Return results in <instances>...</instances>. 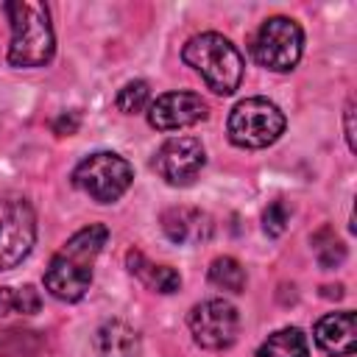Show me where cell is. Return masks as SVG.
<instances>
[{"label":"cell","mask_w":357,"mask_h":357,"mask_svg":"<svg viewBox=\"0 0 357 357\" xmlns=\"http://www.w3.org/2000/svg\"><path fill=\"white\" fill-rule=\"evenodd\" d=\"M109 240L103 223H89L75 231L50 259L45 271V290L59 301H81L92 284V268Z\"/></svg>","instance_id":"obj_1"},{"label":"cell","mask_w":357,"mask_h":357,"mask_svg":"<svg viewBox=\"0 0 357 357\" xmlns=\"http://www.w3.org/2000/svg\"><path fill=\"white\" fill-rule=\"evenodd\" d=\"M3 8L11 22L8 61L14 67L47 64L56 50V36H53L47 6L36 0H8Z\"/></svg>","instance_id":"obj_2"},{"label":"cell","mask_w":357,"mask_h":357,"mask_svg":"<svg viewBox=\"0 0 357 357\" xmlns=\"http://www.w3.org/2000/svg\"><path fill=\"white\" fill-rule=\"evenodd\" d=\"M181 59L187 67H192L204 78V84L215 95H231L243 81L245 61H243L240 50L226 36H220L215 31L195 33L192 39H187Z\"/></svg>","instance_id":"obj_3"},{"label":"cell","mask_w":357,"mask_h":357,"mask_svg":"<svg viewBox=\"0 0 357 357\" xmlns=\"http://www.w3.org/2000/svg\"><path fill=\"white\" fill-rule=\"evenodd\" d=\"M226 131L237 148H268L282 137L284 114L268 98H245L231 109Z\"/></svg>","instance_id":"obj_4"},{"label":"cell","mask_w":357,"mask_h":357,"mask_svg":"<svg viewBox=\"0 0 357 357\" xmlns=\"http://www.w3.org/2000/svg\"><path fill=\"white\" fill-rule=\"evenodd\" d=\"M131 178H134L131 165L112 151H95L84 156L73 170V184L98 204L117 201L131 187Z\"/></svg>","instance_id":"obj_5"},{"label":"cell","mask_w":357,"mask_h":357,"mask_svg":"<svg viewBox=\"0 0 357 357\" xmlns=\"http://www.w3.org/2000/svg\"><path fill=\"white\" fill-rule=\"evenodd\" d=\"M304 50V33L298 28V22H293L290 17H268L251 42V53L254 59L273 70V73H287L298 64Z\"/></svg>","instance_id":"obj_6"},{"label":"cell","mask_w":357,"mask_h":357,"mask_svg":"<svg viewBox=\"0 0 357 357\" xmlns=\"http://www.w3.org/2000/svg\"><path fill=\"white\" fill-rule=\"evenodd\" d=\"M237 310L223 298H206L190 312V335L204 349H229L237 340Z\"/></svg>","instance_id":"obj_7"},{"label":"cell","mask_w":357,"mask_h":357,"mask_svg":"<svg viewBox=\"0 0 357 357\" xmlns=\"http://www.w3.org/2000/svg\"><path fill=\"white\" fill-rule=\"evenodd\" d=\"M36 243V218L28 201H11L0 212V271L17 268Z\"/></svg>","instance_id":"obj_8"},{"label":"cell","mask_w":357,"mask_h":357,"mask_svg":"<svg viewBox=\"0 0 357 357\" xmlns=\"http://www.w3.org/2000/svg\"><path fill=\"white\" fill-rule=\"evenodd\" d=\"M206 165V151L195 137H170L153 156V170L173 187H187Z\"/></svg>","instance_id":"obj_9"},{"label":"cell","mask_w":357,"mask_h":357,"mask_svg":"<svg viewBox=\"0 0 357 357\" xmlns=\"http://www.w3.org/2000/svg\"><path fill=\"white\" fill-rule=\"evenodd\" d=\"M206 120V103L195 92H165L148 106V123L156 131H178Z\"/></svg>","instance_id":"obj_10"},{"label":"cell","mask_w":357,"mask_h":357,"mask_svg":"<svg viewBox=\"0 0 357 357\" xmlns=\"http://www.w3.org/2000/svg\"><path fill=\"white\" fill-rule=\"evenodd\" d=\"M315 343L329 357H349L357 349V315L351 310L326 312L315 324Z\"/></svg>","instance_id":"obj_11"},{"label":"cell","mask_w":357,"mask_h":357,"mask_svg":"<svg viewBox=\"0 0 357 357\" xmlns=\"http://www.w3.org/2000/svg\"><path fill=\"white\" fill-rule=\"evenodd\" d=\"M165 234L178 245H195L212 237V220L195 206H170L162 215Z\"/></svg>","instance_id":"obj_12"},{"label":"cell","mask_w":357,"mask_h":357,"mask_svg":"<svg viewBox=\"0 0 357 357\" xmlns=\"http://www.w3.org/2000/svg\"><path fill=\"white\" fill-rule=\"evenodd\" d=\"M95 351L100 357H139V335L126 321H106L95 332Z\"/></svg>","instance_id":"obj_13"},{"label":"cell","mask_w":357,"mask_h":357,"mask_svg":"<svg viewBox=\"0 0 357 357\" xmlns=\"http://www.w3.org/2000/svg\"><path fill=\"white\" fill-rule=\"evenodd\" d=\"M126 262H128V271H131L145 287H151V290H156V293H176V290L181 287V276H178L170 265H153V262H148V259L142 257V251H128Z\"/></svg>","instance_id":"obj_14"},{"label":"cell","mask_w":357,"mask_h":357,"mask_svg":"<svg viewBox=\"0 0 357 357\" xmlns=\"http://www.w3.org/2000/svg\"><path fill=\"white\" fill-rule=\"evenodd\" d=\"M257 357H310V346L301 329L287 326L268 335L257 349Z\"/></svg>","instance_id":"obj_15"},{"label":"cell","mask_w":357,"mask_h":357,"mask_svg":"<svg viewBox=\"0 0 357 357\" xmlns=\"http://www.w3.org/2000/svg\"><path fill=\"white\" fill-rule=\"evenodd\" d=\"M209 282L220 290L243 293L245 290V271L234 257H218L209 265Z\"/></svg>","instance_id":"obj_16"},{"label":"cell","mask_w":357,"mask_h":357,"mask_svg":"<svg viewBox=\"0 0 357 357\" xmlns=\"http://www.w3.org/2000/svg\"><path fill=\"white\" fill-rule=\"evenodd\" d=\"M312 248H315L321 268H337L346 259V245L335 237V231L329 226H324L321 231L312 234Z\"/></svg>","instance_id":"obj_17"},{"label":"cell","mask_w":357,"mask_h":357,"mask_svg":"<svg viewBox=\"0 0 357 357\" xmlns=\"http://www.w3.org/2000/svg\"><path fill=\"white\" fill-rule=\"evenodd\" d=\"M148 98H151V92H148V84H145V81H128V84L117 92L114 106H117L123 114H134V112H142V109L148 106Z\"/></svg>","instance_id":"obj_18"},{"label":"cell","mask_w":357,"mask_h":357,"mask_svg":"<svg viewBox=\"0 0 357 357\" xmlns=\"http://www.w3.org/2000/svg\"><path fill=\"white\" fill-rule=\"evenodd\" d=\"M287 220H290V212H287V206H284L282 201H273V204L262 212V229H265V234H271V237H279V234L287 229Z\"/></svg>","instance_id":"obj_19"},{"label":"cell","mask_w":357,"mask_h":357,"mask_svg":"<svg viewBox=\"0 0 357 357\" xmlns=\"http://www.w3.org/2000/svg\"><path fill=\"white\" fill-rule=\"evenodd\" d=\"M39 304H42V298H39L33 284H25V287L17 290V312L33 315V312H39Z\"/></svg>","instance_id":"obj_20"},{"label":"cell","mask_w":357,"mask_h":357,"mask_svg":"<svg viewBox=\"0 0 357 357\" xmlns=\"http://www.w3.org/2000/svg\"><path fill=\"white\" fill-rule=\"evenodd\" d=\"M75 128H78V114L75 112H67V114H61L53 123V131L56 134H75Z\"/></svg>","instance_id":"obj_21"},{"label":"cell","mask_w":357,"mask_h":357,"mask_svg":"<svg viewBox=\"0 0 357 357\" xmlns=\"http://www.w3.org/2000/svg\"><path fill=\"white\" fill-rule=\"evenodd\" d=\"M17 312V290L14 287H0V318Z\"/></svg>","instance_id":"obj_22"},{"label":"cell","mask_w":357,"mask_h":357,"mask_svg":"<svg viewBox=\"0 0 357 357\" xmlns=\"http://www.w3.org/2000/svg\"><path fill=\"white\" fill-rule=\"evenodd\" d=\"M346 139H349V148L354 151V126H351V117H354V100L349 98V103H346Z\"/></svg>","instance_id":"obj_23"}]
</instances>
